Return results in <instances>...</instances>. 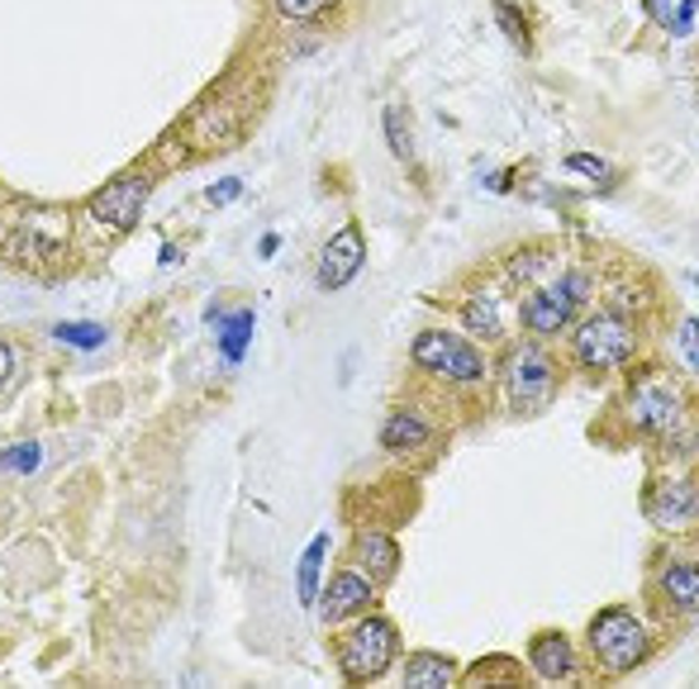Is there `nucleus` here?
I'll use <instances>...</instances> for the list:
<instances>
[{
    "label": "nucleus",
    "mask_w": 699,
    "mask_h": 689,
    "mask_svg": "<svg viewBox=\"0 0 699 689\" xmlns=\"http://www.w3.org/2000/svg\"><path fill=\"white\" fill-rule=\"evenodd\" d=\"M585 647H590L595 666L605 670V676H628V670H638L652 656V637L633 613L613 605V609H599L590 619V628H585Z\"/></svg>",
    "instance_id": "obj_1"
},
{
    "label": "nucleus",
    "mask_w": 699,
    "mask_h": 689,
    "mask_svg": "<svg viewBox=\"0 0 699 689\" xmlns=\"http://www.w3.org/2000/svg\"><path fill=\"white\" fill-rule=\"evenodd\" d=\"M395 656H399V633H395L391 619H381V613L352 623L348 633L338 637V670L357 685L381 680L385 670L395 666Z\"/></svg>",
    "instance_id": "obj_2"
},
{
    "label": "nucleus",
    "mask_w": 699,
    "mask_h": 689,
    "mask_svg": "<svg viewBox=\"0 0 699 689\" xmlns=\"http://www.w3.org/2000/svg\"><path fill=\"white\" fill-rule=\"evenodd\" d=\"M633 352H638V338H633L623 314H590V319L571 334V357H576L585 371H619V366H628Z\"/></svg>",
    "instance_id": "obj_3"
},
{
    "label": "nucleus",
    "mask_w": 699,
    "mask_h": 689,
    "mask_svg": "<svg viewBox=\"0 0 699 689\" xmlns=\"http://www.w3.org/2000/svg\"><path fill=\"white\" fill-rule=\"evenodd\" d=\"M556 385V366L542 342H514V348L505 352V395L514 414H533L548 405Z\"/></svg>",
    "instance_id": "obj_4"
},
{
    "label": "nucleus",
    "mask_w": 699,
    "mask_h": 689,
    "mask_svg": "<svg viewBox=\"0 0 699 689\" xmlns=\"http://www.w3.org/2000/svg\"><path fill=\"white\" fill-rule=\"evenodd\" d=\"M414 362L424 371H438L452 385H481V376H485L476 342H466L456 334H419L414 338Z\"/></svg>",
    "instance_id": "obj_5"
},
{
    "label": "nucleus",
    "mask_w": 699,
    "mask_h": 689,
    "mask_svg": "<svg viewBox=\"0 0 699 689\" xmlns=\"http://www.w3.org/2000/svg\"><path fill=\"white\" fill-rule=\"evenodd\" d=\"M628 423L638 433H652V438H670V433H685V409H680V395L670 385L652 381V376H638L633 391H628Z\"/></svg>",
    "instance_id": "obj_6"
},
{
    "label": "nucleus",
    "mask_w": 699,
    "mask_h": 689,
    "mask_svg": "<svg viewBox=\"0 0 699 689\" xmlns=\"http://www.w3.org/2000/svg\"><path fill=\"white\" fill-rule=\"evenodd\" d=\"M148 191H153V181L148 177H124V181H110L105 191H95L91 195V219L95 224H105V228H134L138 224V214L143 205H148Z\"/></svg>",
    "instance_id": "obj_7"
},
{
    "label": "nucleus",
    "mask_w": 699,
    "mask_h": 689,
    "mask_svg": "<svg viewBox=\"0 0 699 689\" xmlns=\"http://www.w3.org/2000/svg\"><path fill=\"white\" fill-rule=\"evenodd\" d=\"M63 242H67V214L63 210H43V214H34V219H24L20 228H14L10 252L24 257L29 267H43V262H53Z\"/></svg>",
    "instance_id": "obj_8"
},
{
    "label": "nucleus",
    "mask_w": 699,
    "mask_h": 689,
    "mask_svg": "<svg viewBox=\"0 0 699 689\" xmlns=\"http://www.w3.org/2000/svg\"><path fill=\"white\" fill-rule=\"evenodd\" d=\"M371 605H376V580H367L362 571H338L319 599V613H324V623H342V619L367 613Z\"/></svg>",
    "instance_id": "obj_9"
},
{
    "label": "nucleus",
    "mask_w": 699,
    "mask_h": 689,
    "mask_svg": "<svg viewBox=\"0 0 699 689\" xmlns=\"http://www.w3.org/2000/svg\"><path fill=\"white\" fill-rule=\"evenodd\" d=\"M362 257H367V242L362 234L348 224V228H338L334 238L324 242V257H319V285L324 291H342L357 271H362Z\"/></svg>",
    "instance_id": "obj_10"
},
{
    "label": "nucleus",
    "mask_w": 699,
    "mask_h": 689,
    "mask_svg": "<svg viewBox=\"0 0 699 689\" xmlns=\"http://www.w3.org/2000/svg\"><path fill=\"white\" fill-rule=\"evenodd\" d=\"M528 666L538 670V680H571L580 666L576 656V642H571L566 633H538L533 642H528Z\"/></svg>",
    "instance_id": "obj_11"
},
{
    "label": "nucleus",
    "mask_w": 699,
    "mask_h": 689,
    "mask_svg": "<svg viewBox=\"0 0 699 689\" xmlns=\"http://www.w3.org/2000/svg\"><path fill=\"white\" fill-rule=\"evenodd\" d=\"M662 599H666V613H676V619H695V609H699V571H695V562H670L662 571Z\"/></svg>",
    "instance_id": "obj_12"
},
{
    "label": "nucleus",
    "mask_w": 699,
    "mask_h": 689,
    "mask_svg": "<svg viewBox=\"0 0 699 689\" xmlns=\"http://www.w3.org/2000/svg\"><path fill=\"white\" fill-rule=\"evenodd\" d=\"M399 566V547L391 533H381V528H371V533L357 538V571H362L367 580H391Z\"/></svg>",
    "instance_id": "obj_13"
},
{
    "label": "nucleus",
    "mask_w": 699,
    "mask_h": 689,
    "mask_svg": "<svg viewBox=\"0 0 699 689\" xmlns=\"http://www.w3.org/2000/svg\"><path fill=\"white\" fill-rule=\"evenodd\" d=\"M571 319V305L556 291H533L523 300V328L528 334H538V338H552V334H562Z\"/></svg>",
    "instance_id": "obj_14"
},
{
    "label": "nucleus",
    "mask_w": 699,
    "mask_h": 689,
    "mask_svg": "<svg viewBox=\"0 0 699 689\" xmlns=\"http://www.w3.org/2000/svg\"><path fill=\"white\" fill-rule=\"evenodd\" d=\"M428 438H433V423H428L424 414H414V409L391 414L385 428H381V448L385 452H414V448H424Z\"/></svg>",
    "instance_id": "obj_15"
},
{
    "label": "nucleus",
    "mask_w": 699,
    "mask_h": 689,
    "mask_svg": "<svg viewBox=\"0 0 699 689\" xmlns=\"http://www.w3.org/2000/svg\"><path fill=\"white\" fill-rule=\"evenodd\" d=\"M652 519L662 528H670V533H680L685 523H695V481H680V485H670V490L656 495Z\"/></svg>",
    "instance_id": "obj_16"
},
{
    "label": "nucleus",
    "mask_w": 699,
    "mask_h": 689,
    "mask_svg": "<svg viewBox=\"0 0 699 689\" xmlns=\"http://www.w3.org/2000/svg\"><path fill=\"white\" fill-rule=\"evenodd\" d=\"M456 680V662L452 656H438V652H414L409 662H405V685L409 689H442V685H452Z\"/></svg>",
    "instance_id": "obj_17"
},
{
    "label": "nucleus",
    "mask_w": 699,
    "mask_h": 689,
    "mask_svg": "<svg viewBox=\"0 0 699 689\" xmlns=\"http://www.w3.org/2000/svg\"><path fill=\"white\" fill-rule=\"evenodd\" d=\"M462 324L476 338H499L505 334V314H499V295H471L462 305Z\"/></svg>",
    "instance_id": "obj_18"
},
{
    "label": "nucleus",
    "mask_w": 699,
    "mask_h": 689,
    "mask_svg": "<svg viewBox=\"0 0 699 689\" xmlns=\"http://www.w3.org/2000/svg\"><path fill=\"white\" fill-rule=\"evenodd\" d=\"M324 552H328V533H319L309 542V552L300 556V571H295V595H300V605H314L319 599V566H324Z\"/></svg>",
    "instance_id": "obj_19"
},
{
    "label": "nucleus",
    "mask_w": 699,
    "mask_h": 689,
    "mask_svg": "<svg viewBox=\"0 0 699 689\" xmlns=\"http://www.w3.org/2000/svg\"><path fill=\"white\" fill-rule=\"evenodd\" d=\"M214 324H219V348L228 362H243V352H248V338H252V314L238 309V314H214Z\"/></svg>",
    "instance_id": "obj_20"
},
{
    "label": "nucleus",
    "mask_w": 699,
    "mask_h": 689,
    "mask_svg": "<svg viewBox=\"0 0 699 689\" xmlns=\"http://www.w3.org/2000/svg\"><path fill=\"white\" fill-rule=\"evenodd\" d=\"M385 138H391V153L399 157V162H409V157H414V134H409V114L399 105L385 110Z\"/></svg>",
    "instance_id": "obj_21"
},
{
    "label": "nucleus",
    "mask_w": 699,
    "mask_h": 689,
    "mask_svg": "<svg viewBox=\"0 0 699 689\" xmlns=\"http://www.w3.org/2000/svg\"><path fill=\"white\" fill-rule=\"evenodd\" d=\"M57 342H67V348H81V352H95L100 342H105V328L100 324H57L53 328Z\"/></svg>",
    "instance_id": "obj_22"
},
{
    "label": "nucleus",
    "mask_w": 699,
    "mask_h": 689,
    "mask_svg": "<svg viewBox=\"0 0 699 689\" xmlns=\"http://www.w3.org/2000/svg\"><path fill=\"white\" fill-rule=\"evenodd\" d=\"M495 20H499V29H505V38L514 43V48H528V20H523V10L514 5V0H495Z\"/></svg>",
    "instance_id": "obj_23"
},
{
    "label": "nucleus",
    "mask_w": 699,
    "mask_h": 689,
    "mask_svg": "<svg viewBox=\"0 0 699 689\" xmlns=\"http://www.w3.org/2000/svg\"><path fill=\"white\" fill-rule=\"evenodd\" d=\"M5 471H20V476H29V471H38V462H43V448L38 442H14V448H5Z\"/></svg>",
    "instance_id": "obj_24"
},
{
    "label": "nucleus",
    "mask_w": 699,
    "mask_h": 689,
    "mask_svg": "<svg viewBox=\"0 0 699 689\" xmlns=\"http://www.w3.org/2000/svg\"><path fill=\"white\" fill-rule=\"evenodd\" d=\"M556 295H562V300H566V305H571V309L590 305V276H585V271H580V267H576V271H566V276H562V291H556Z\"/></svg>",
    "instance_id": "obj_25"
},
{
    "label": "nucleus",
    "mask_w": 699,
    "mask_h": 689,
    "mask_svg": "<svg viewBox=\"0 0 699 689\" xmlns=\"http://www.w3.org/2000/svg\"><path fill=\"white\" fill-rule=\"evenodd\" d=\"M334 0H277V10L285 20H314V14H324Z\"/></svg>",
    "instance_id": "obj_26"
},
{
    "label": "nucleus",
    "mask_w": 699,
    "mask_h": 689,
    "mask_svg": "<svg viewBox=\"0 0 699 689\" xmlns=\"http://www.w3.org/2000/svg\"><path fill=\"white\" fill-rule=\"evenodd\" d=\"M566 171H580V177H595V181H609V167L590 153H571L566 157Z\"/></svg>",
    "instance_id": "obj_27"
},
{
    "label": "nucleus",
    "mask_w": 699,
    "mask_h": 689,
    "mask_svg": "<svg viewBox=\"0 0 699 689\" xmlns=\"http://www.w3.org/2000/svg\"><path fill=\"white\" fill-rule=\"evenodd\" d=\"M695 338H699V324H695V314H690V319L680 324V338H676V342H680V357L690 362V371L699 366V348H695Z\"/></svg>",
    "instance_id": "obj_28"
},
{
    "label": "nucleus",
    "mask_w": 699,
    "mask_h": 689,
    "mask_svg": "<svg viewBox=\"0 0 699 689\" xmlns=\"http://www.w3.org/2000/svg\"><path fill=\"white\" fill-rule=\"evenodd\" d=\"M238 195H243V181H238V177H224V181L210 185L205 200H210V205H228V200H238Z\"/></svg>",
    "instance_id": "obj_29"
},
{
    "label": "nucleus",
    "mask_w": 699,
    "mask_h": 689,
    "mask_svg": "<svg viewBox=\"0 0 699 689\" xmlns=\"http://www.w3.org/2000/svg\"><path fill=\"white\" fill-rule=\"evenodd\" d=\"M10 376H14V348H10V342H0V391H5Z\"/></svg>",
    "instance_id": "obj_30"
},
{
    "label": "nucleus",
    "mask_w": 699,
    "mask_h": 689,
    "mask_svg": "<svg viewBox=\"0 0 699 689\" xmlns=\"http://www.w3.org/2000/svg\"><path fill=\"white\" fill-rule=\"evenodd\" d=\"M680 29H695V0H680Z\"/></svg>",
    "instance_id": "obj_31"
},
{
    "label": "nucleus",
    "mask_w": 699,
    "mask_h": 689,
    "mask_svg": "<svg viewBox=\"0 0 699 689\" xmlns=\"http://www.w3.org/2000/svg\"><path fill=\"white\" fill-rule=\"evenodd\" d=\"M277 248H281V238H277V234H267L262 242H257V252H262V257H271V252H277Z\"/></svg>",
    "instance_id": "obj_32"
}]
</instances>
